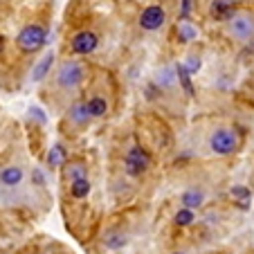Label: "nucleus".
<instances>
[{
    "label": "nucleus",
    "instance_id": "nucleus-4",
    "mask_svg": "<svg viewBox=\"0 0 254 254\" xmlns=\"http://www.w3.org/2000/svg\"><path fill=\"white\" fill-rule=\"evenodd\" d=\"M149 164H151V158L142 146L128 149V153H126V158H124V169L128 176H142V173L149 169Z\"/></svg>",
    "mask_w": 254,
    "mask_h": 254
},
{
    "label": "nucleus",
    "instance_id": "nucleus-10",
    "mask_svg": "<svg viewBox=\"0 0 254 254\" xmlns=\"http://www.w3.org/2000/svg\"><path fill=\"white\" fill-rule=\"evenodd\" d=\"M52 63H54V52H48L39 63H36V65H34V70H32V79H34V81H41V79L48 77V72H50V67H52Z\"/></svg>",
    "mask_w": 254,
    "mask_h": 254
},
{
    "label": "nucleus",
    "instance_id": "nucleus-22",
    "mask_svg": "<svg viewBox=\"0 0 254 254\" xmlns=\"http://www.w3.org/2000/svg\"><path fill=\"white\" fill-rule=\"evenodd\" d=\"M193 218H196V214H193L191 209H180L176 214V218H173V221H176V225H180V227H187V225H191L193 223Z\"/></svg>",
    "mask_w": 254,
    "mask_h": 254
},
{
    "label": "nucleus",
    "instance_id": "nucleus-19",
    "mask_svg": "<svg viewBox=\"0 0 254 254\" xmlns=\"http://www.w3.org/2000/svg\"><path fill=\"white\" fill-rule=\"evenodd\" d=\"M173 70H176V77L180 79V83H183L185 92H187V95H193V86H191V74H189V72L185 70V65H183V63H178V65L173 67Z\"/></svg>",
    "mask_w": 254,
    "mask_h": 254
},
{
    "label": "nucleus",
    "instance_id": "nucleus-15",
    "mask_svg": "<svg viewBox=\"0 0 254 254\" xmlns=\"http://www.w3.org/2000/svg\"><path fill=\"white\" fill-rule=\"evenodd\" d=\"M126 243H128V236H126L124 232H108V234L104 236V245L108 250H122Z\"/></svg>",
    "mask_w": 254,
    "mask_h": 254
},
{
    "label": "nucleus",
    "instance_id": "nucleus-27",
    "mask_svg": "<svg viewBox=\"0 0 254 254\" xmlns=\"http://www.w3.org/2000/svg\"><path fill=\"white\" fill-rule=\"evenodd\" d=\"M2 48H5V41H2V36H0V52H2Z\"/></svg>",
    "mask_w": 254,
    "mask_h": 254
},
{
    "label": "nucleus",
    "instance_id": "nucleus-20",
    "mask_svg": "<svg viewBox=\"0 0 254 254\" xmlns=\"http://www.w3.org/2000/svg\"><path fill=\"white\" fill-rule=\"evenodd\" d=\"M158 86L160 88H173L176 86V70L173 67H164L158 74Z\"/></svg>",
    "mask_w": 254,
    "mask_h": 254
},
{
    "label": "nucleus",
    "instance_id": "nucleus-8",
    "mask_svg": "<svg viewBox=\"0 0 254 254\" xmlns=\"http://www.w3.org/2000/svg\"><path fill=\"white\" fill-rule=\"evenodd\" d=\"M25 178V171L23 167H18V164H9V167H5L2 171H0V185L2 187H18L20 183H23Z\"/></svg>",
    "mask_w": 254,
    "mask_h": 254
},
{
    "label": "nucleus",
    "instance_id": "nucleus-13",
    "mask_svg": "<svg viewBox=\"0 0 254 254\" xmlns=\"http://www.w3.org/2000/svg\"><path fill=\"white\" fill-rule=\"evenodd\" d=\"M67 120H70L74 126H83V124H88L90 115H88V111H86V104L77 101V104H74V106L70 108V113H67Z\"/></svg>",
    "mask_w": 254,
    "mask_h": 254
},
{
    "label": "nucleus",
    "instance_id": "nucleus-3",
    "mask_svg": "<svg viewBox=\"0 0 254 254\" xmlns=\"http://www.w3.org/2000/svg\"><path fill=\"white\" fill-rule=\"evenodd\" d=\"M83 81V67L79 65L77 61H65L61 63L57 72V83L65 90H72V88H77L79 83Z\"/></svg>",
    "mask_w": 254,
    "mask_h": 254
},
{
    "label": "nucleus",
    "instance_id": "nucleus-25",
    "mask_svg": "<svg viewBox=\"0 0 254 254\" xmlns=\"http://www.w3.org/2000/svg\"><path fill=\"white\" fill-rule=\"evenodd\" d=\"M189 9H191V0H183V16H187Z\"/></svg>",
    "mask_w": 254,
    "mask_h": 254
},
{
    "label": "nucleus",
    "instance_id": "nucleus-14",
    "mask_svg": "<svg viewBox=\"0 0 254 254\" xmlns=\"http://www.w3.org/2000/svg\"><path fill=\"white\" fill-rule=\"evenodd\" d=\"M86 111L90 117H104L106 113H108V104H106L104 97H92L86 104Z\"/></svg>",
    "mask_w": 254,
    "mask_h": 254
},
{
    "label": "nucleus",
    "instance_id": "nucleus-1",
    "mask_svg": "<svg viewBox=\"0 0 254 254\" xmlns=\"http://www.w3.org/2000/svg\"><path fill=\"white\" fill-rule=\"evenodd\" d=\"M45 41H48V34H45V29L41 25H27L18 34V48L23 52H36V50H41L45 45Z\"/></svg>",
    "mask_w": 254,
    "mask_h": 254
},
{
    "label": "nucleus",
    "instance_id": "nucleus-5",
    "mask_svg": "<svg viewBox=\"0 0 254 254\" xmlns=\"http://www.w3.org/2000/svg\"><path fill=\"white\" fill-rule=\"evenodd\" d=\"M230 34L239 41H250L254 36V20L248 14H234L230 18Z\"/></svg>",
    "mask_w": 254,
    "mask_h": 254
},
{
    "label": "nucleus",
    "instance_id": "nucleus-23",
    "mask_svg": "<svg viewBox=\"0 0 254 254\" xmlns=\"http://www.w3.org/2000/svg\"><path fill=\"white\" fill-rule=\"evenodd\" d=\"M185 70L189 72V74H193V72H198L200 70V59L198 57H189V63L185 65Z\"/></svg>",
    "mask_w": 254,
    "mask_h": 254
},
{
    "label": "nucleus",
    "instance_id": "nucleus-7",
    "mask_svg": "<svg viewBox=\"0 0 254 254\" xmlns=\"http://www.w3.org/2000/svg\"><path fill=\"white\" fill-rule=\"evenodd\" d=\"M72 50L77 54H90L97 48V36L92 32H79L72 36Z\"/></svg>",
    "mask_w": 254,
    "mask_h": 254
},
{
    "label": "nucleus",
    "instance_id": "nucleus-21",
    "mask_svg": "<svg viewBox=\"0 0 254 254\" xmlns=\"http://www.w3.org/2000/svg\"><path fill=\"white\" fill-rule=\"evenodd\" d=\"M196 27H191L189 23H180L178 25V41H183V43H189V41L196 39Z\"/></svg>",
    "mask_w": 254,
    "mask_h": 254
},
{
    "label": "nucleus",
    "instance_id": "nucleus-16",
    "mask_svg": "<svg viewBox=\"0 0 254 254\" xmlns=\"http://www.w3.org/2000/svg\"><path fill=\"white\" fill-rule=\"evenodd\" d=\"M65 178L70 180V183H74V180H83V178H88V169L86 164L81 162H72L70 167L65 169Z\"/></svg>",
    "mask_w": 254,
    "mask_h": 254
},
{
    "label": "nucleus",
    "instance_id": "nucleus-26",
    "mask_svg": "<svg viewBox=\"0 0 254 254\" xmlns=\"http://www.w3.org/2000/svg\"><path fill=\"white\" fill-rule=\"evenodd\" d=\"M34 180H36V183H39V185H45V180H43V173H41V171H34Z\"/></svg>",
    "mask_w": 254,
    "mask_h": 254
},
{
    "label": "nucleus",
    "instance_id": "nucleus-11",
    "mask_svg": "<svg viewBox=\"0 0 254 254\" xmlns=\"http://www.w3.org/2000/svg\"><path fill=\"white\" fill-rule=\"evenodd\" d=\"M230 196L236 200V205L241 207V209H250V205H252V193H250L248 187H243V185H236V187L230 189Z\"/></svg>",
    "mask_w": 254,
    "mask_h": 254
},
{
    "label": "nucleus",
    "instance_id": "nucleus-28",
    "mask_svg": "<svg viewBox=\"0 0 254 254\" xmlns=\"http://www.w3.org/2000/svg\"><path fill=\"white\" fill-rule=\"evenodd\" d=\"M173 254H185V252H173Z\"/></svg>",
    "mask_w": 254,
    "mask_h": 254
},
{
    "label": "nucleus",
    "instance_id": "nucleus-17",
    "mask_svg": "<svg viewBox=\"0 0 254 254\" xmlns=\"http://www.w3.org/2000/svg\"><path fill=\"white\" fill-rule=\"evenodd\" d=\"M70 193L74 198H86L88 193H90V180L83 178V180H74V183H70Z\"/></svg>",
    "mask_w": 254,
    "mask_h": 254
},
{
    "label": "nucleus",
    "instance_id": "nucleus-24",
    "mask_svg": "<svg viewBox=\"0 0 254 254\" xmlns=\"http://www.w3.org/2000/svg\"><path fill=\"white\" fill-rule=\"evenodd\" d=\"M29 113H32V117H36L41 124H45V115H43V111H41V108H32Z\"/></svg>",
    "mask_w": 254,
    "mask_h": 254
},
{
    "label": "nucleus",
    "instance_id": "nucleus-2",
    "mask_svg": "<svg viewBox=\"0 0 254 254\" xmlns=\"http://www.w3.org/2000/svg\"><path fill=\"white\" fill-rule=\"evenodd\" d=\"M209 146H211V151L218 155H230V153H234L236 146H239V137H236V133L232 128H218L211 135Z\"/></svg>",
    "mask_w": 254,
    "mask_h": 254
},
{
    "label": "nucleus",
    "instance_id": "nucleus-18",
    "mask_svg": "<svg viewBox=\"0 0 254 254\" xmlns=\"http://www.w3.org/2000/svg\"><path fill=\"white\" fill-rule=\"evenodd\" d=\"M63 162H65V149H63L61 144H54L48 153V164L50 167H61Z\"/></svg>",
    "mask_w": 254,
    "mask_h": 254
},
{
    "label": "nucleus",
    "instance_id": "nucleus-9",
    "mask_svg": "<svg viewBox=\"0 0 254 254\" xmlns=\"http://www.w3.org/2000/svg\"><path fill=\"white\" fill-rule=\"evenodd\" d=\"M180 202H183L185 209H198V207L205 202V196H202L200 189H187V191L180 196Z\"/></svg>",
    "mask_w": 254,
    "mask_h": 254
},
{
    "label": "nucleus",
    "instance_id": "nucleus-6",
    "mask_svg": "<svg viewBox=\"0 0 254 254\" xmlns=\"http://www.w3.org/2000/svg\"><path fill=\"white\" fill-rule=\"evenodd\" d=\"M164 23V9L158 5H151L146 7V9L142 11V16H139V25H142L144 29H149V32H153V29H160Z\"/></svg>",
    "mask_w": 254,
    "mask_h": 254
},
{
    "label": "nucleus",
    "instance_id": "nucleus-12",
    "mask_svg": "<svg viewBox=\"0 0 254 254\" xmlns=\"http://www.w3.org/2000/svg\"><path fill=\"white\" fill-rule=\"evenodd\" d=\"M211 16L218 20H230L234 16V7L227 0H216V2H211Z\"/></svg>",
    "mask_w": 254,
    "mask_h": 254
}]
</instances>
